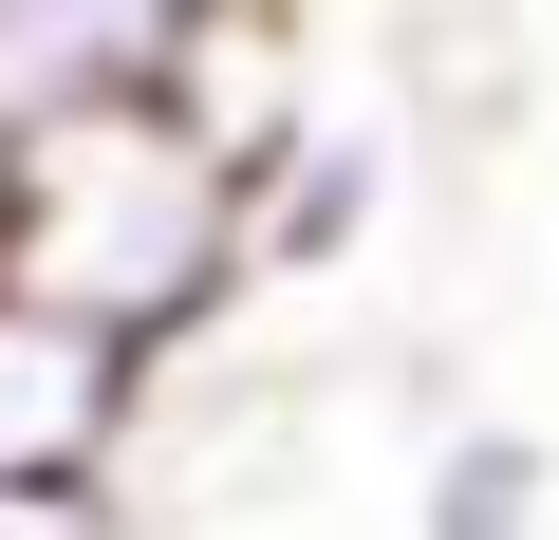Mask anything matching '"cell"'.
Instances as JSON below:
<instances>
[{
    "label": "cell",
    "instance_id": "obj_5",
    "mask_svg": "<svg viewBox=\"0 0 559 540\" xmlns=\"http://www.w3.org/2000/svg\"><path fill=\"white\" fill-rule=\"evenodd\" d=\"M355 205H373V149L336 131L318 168H280V187H261V242H280V261H336V242H355Z\"/></svg>",
    "mask_w": 559,
    "mask_h": 540
},
{
    "label": "cell",
    "instance_id": "obj_2",
    "mask_svg": "<svg viewBox=\"0 0 559 540\" xmlns=\"http://www.w3.org/2000/svg\"><path fill=\"white\" fill-rule=\"evenodd\" d=\"M112 410H131V336L75 317V299H20V280H0V484L57 503V484L112 447Z\"/></svg>",
    "mask_w": 559,
    "mask_h": 540
},
{
    "label": "cell",
    "instance_id": "obj_4",
    "mask_svg": "<svg viewBox=\"0 0 559 540\" xmlns=\"http://www.w3.org/2000/svg\"><path fill=\"white\" fill-rule=\"evenodd\" d=\"M429 540H540V447H522V429H448Z\"/></svg>",
    "mask_w": 559,
    "mask_h": 540
},
{
    "label": "cell",
    "instance_id": "obj_1",
    "mask_svg": "<svg viewBox=\"0 0 559 540\" xmlns=\"http://www.w3.org/2000/svg\"><path fill=\"white\" fill-rule=\"evenodd\" d=\"M242 242V168L224 131H168V94H75L38 131H0V280L75 299L112 336L187 317Z\"/></svg>",
    "mask_w": 559,
    "mask_h": 540
},
{
    "label": "cell",
    "instance_id": "obj_3",
    "mask_svg": "<svg viewBox=\"0 0 559 540\" xmlns=\"http://www.w3.org/2000/svg\"><path fill=\"white\" fill-rule=\"evenodd\" d=\"M224 0H0V131H38L75 94H168Z\"/></svg>",
    "mask_w": 559,
    "mask_h": 540
}]
</instances>
